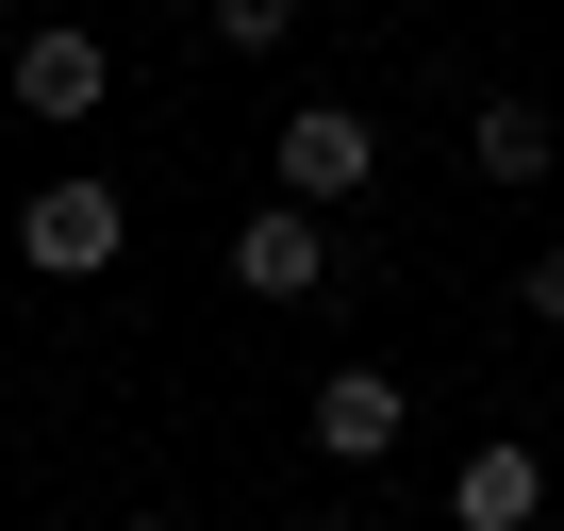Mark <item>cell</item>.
<instances>
[{
    "label": "cell",
    "instance_id": "cell-1",
    "mask_svg": "<svg viewBox=\"0 0 564 531\" xmlns=\"http://www.w3.org/2000/svg\"><path fill=\"white\" fill-rule=\"evenodd\" d=\"M117 249H133V199H117L100 166H67V183L18 199V266H34V283H100Z\"/></svg>",
    "mask_w": 564,
    "mask_h": 531
},
{
    "label": "cell",
    "instance_id": "cell-2",
    "mask_svg": "<svg viewBox=\"0 0 564 531\" xmlns=\"http://www.w3.org/2000/svg\"><path fill=\"white\" fill-rule=\"evenodd\" d=\"M265 166H282V199H316V216H333V199H366V183H382V133H366L349 100H300V117L265 133Z\"/></svg>",
    "mask_w": 564,
    "mask_h": 531
},
{
    "label": "cell",
    "instance_id": "cell-3",
    "mask_svg": "<svg viewBox=\"0 0 564 531\" xmlns=\"http://www.w3.org/2000/svg\"><path fill=\"white\" fill-rule=\"evenodd\" d=\"M300 432H316V465H399L415 399H399V366H333V382L300 399Z\"/></svg>",
    "mask_w": 564,
    "mask_h": 531
},
{
    "label": "cell",
    "instance_id": "cell-4",
    "mask_svg": "<svg viewBox=\"0 0 564 531\" xmlns=\"http://www.w3.org/2000/svg\"><path fill=\"white\" fill-rule=\"evenodd\" d=\"M100 100H117V51H100L84 18H34V34H18V117L67 133V117H100Z\"/></svg>",
    "mask_w": 564,
    "mask_h": 531
},
{
    "label": "cell",
    "instance_id": "cell-5",
    "mask_svg": "<svg viewBox=\"0 0 564 531\" xmlns=\"http://www.w3.org/2000/svg\"><path fill=\"white\" fill-rule=\"evenodd\" d=\"M232 283H249V300H316V283H333V216H316V199H265V216L232 232Z\"/></svg>",
    "mask_w": 564,
    "mask_h": 531
},
{
    "label": "cell",
    "instance_id": "cell-6",
    "mask_svg": "<svg viewBox=\"0 0 564 531\" xmlns=\"http://www.w3.org/2000/svg\"><path fill=\"white\" fill-rule=\"evenodd\" d=\"M448 514H465V531H531V514H547V448H514V432H481V448L448 465Z\"/></svg>",
    "mask_w": 564,
    "mask_h": 531
},
{
    "label": "cell",
    "instance_id": "cell-7",
    "mask_svg": "<svg viewBox=\"0 0 564 531\" xmlns=\"http://www.w3.org/2000/svg\"><path fill=\"white\" fill-rule=\"evenodd\" d=\"M465 166H481L498 199H531V183L564 166V133H547V100H481V117H465Z\"/></svg>",
    "mask_w": 564,
    "mask_h": 531
},
{
    "label": "cell",
    "instance_id": "cell-8",
    "mask_svg": "<svg viewBox=\"0 0 564 531\" xmlns=\"http://www.w3.org/2000/svg\"><path fill=\"white\" fill-rule=\"evenodd\" d=\"M199 34H216V51H232V67H265V51H282V34H300V0H216V18H199Z\"/></svg>",
    "mask_w": 564,
    "mask_h": 531
},
{
    "label": "cell",
    "instance_id": "cell-9",
    "mask_svg": "<svg viewBox=\"0 0 564 531\" xmlns=\"http://www.w3.org/2000/svg\"><path fill=\"white\" fill-rule=\"evenodd\" d=\"M514 300H531V316H547V333H564V232H547V249H531V266H514Z\"/></svg>",
    "mask_w": 564,
    "mask_h": 531
}]
</instances>
